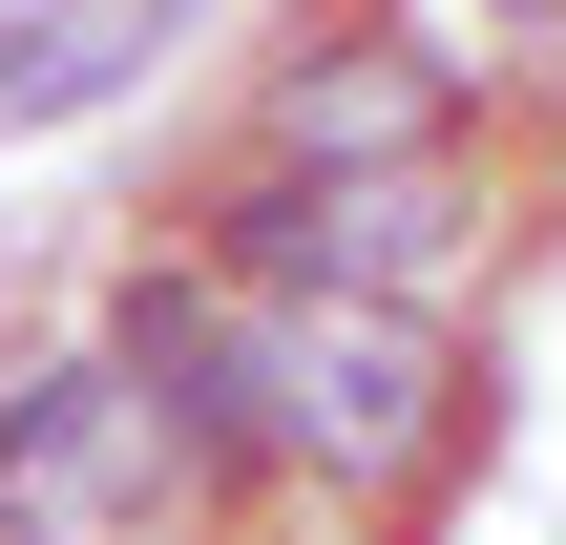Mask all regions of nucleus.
I'll return each mask as SVG.
<instances>
[{"label": "nucleus", "instance_id": "f257e3e1", "mask_svg": "<svg viewBox=\"0 0 566 545\" xmlns=\"http://www.w3.org/2000/svg\"><path fill=\"white\" fill-rule=\"evenodd\" d=\"M483 378L420 294H252V483L294 504H420L462 462Z\"/></svg>", "mask_w": 566, "mask_h": 545}, {"label": "nucleus", "instance_id": "f03ea898", "mask_svg": "<svg viewBox=\"0 0 566 545\" xmlns=\"http://www.w3.org/2000/svg\"><path fill=\"white\" fill-rule=\"evenodd\" d=\"M189 252H231L252 294H462L483 273V168L462 147H378V168H231L210 210H189Z\"/></svg>", "mask_w": 566, "mask_h": 545}, {"label": "nucleus", "instance_id": "7ed1b4c3", "mask_svg": "<svg viewBox=\"0 0 566 545\" xmlns=\"http://www.w3.org/2000/svg\"><path fill=\"white\" fill-rule=\"evenodd\" d=\"M273 168H378V147H462V63L420 21H294V63L252 84Z\"/></svg>", "mask_w": 566, "mask_h": 545}, {"label": "nucleus", "instance_id": "20e7f679", "mask_svg": "<svg viewBox=\"0 0 566 545\" xmlns=\"http://www.w3.org/2000/svg\"><path fill=\"white\" fill-rule=\"evenodd\" d=\"M525 21H566V0H525Z\"/></svg>", "mask_w": 566, "mask_h": 545}]
</instances>
